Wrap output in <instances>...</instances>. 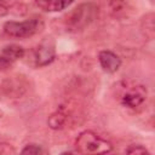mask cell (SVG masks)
I'll return each mask as SVG.
<instances>
[{
    "instance_id": "cell-1",
    "label": "cell",
    "mask_w": 155,
    "mask_h": 155,
    "mask_svg": "<svg viewBox=\"0 0 155 155\" xmlns=\"http://www.w3.org/2000/svg\"><path fill=\"white\" fill-rule=\"evenodd\" d=\"M75 147L81 155H107L113 150V145L109 140L91 130L82 131L78 136Z\"/></svg>"
},
{
    "instance_id": "cell-2",
    "label": "cell",
    "mask_w": 155,
    "mask_h": 155,
    "mask_svg": "<svg viewBox=\"0 0 155 155\" xmlns=\"http://www.w3.org/2000/svg\"><path fill=\"white\" fill-rule=\"evenodd\" d=\"M98 16V6L94 2L79 4L65 17V25L69 30L78 31L90 25Z\"/></svg>"
},
{
    "instance_id": "cell-3",
    "label": "cell",
    "mask_w": 155,
    "mask_h": 155,
    "mask_svg": "<svg viewBox=\"0 0 155 155\" xmlns=\"http://www.w3.org/2000/svg\"><path fill=\"white\" fill-rule=\"evenodd\" d=\"M44 28V21L39 17H33L27 21L16 22L8 21L4 24V33L10 38L24 39L33 36L41 31Z\"/></svg>"
},
{
    "instance_id": "cell-4",
    "label": "cell",
    "mask_w": 155,
    "mask_h": 155,
    "mask_svg": "<svg viewBox=\"0 0 155 155\" xmlns=\"http://www.w3.org/2000/svg\"><path fill=\"white\" fill-rule=\"evenodd\" d=\"M147 88L140 84H126L120 93V103L127 109L136 110L142 107L147 99Z\"/></svg>"
},
{
    "instance_id": "cell-5",
    "label": "cell",
    "mask_w": 155,
    "mask_h": 155,
    "mask_svg": "<svg viewBox=\"0 0 155 155\" xmlns=\"http://www.w3.org/2000/svg\"><path fill=\"white\" fill-rule=\"evenodd\" d=\"M24 48L17 44H10L2 47L0 51V71H6L12 65L23 58L24 56Z\"/></svg>"
},
{
    "instance_id": "cell-6",
    "label": "cell",
    "mask_w": 155,
    "mask_h": 155,
    "mask_svg": "<svg viewBox=\"0 0 155 155\" xmlns=\"http://www.w3.org/2000/svg\"><path fill=\"white\" fill-rule=\"evenodd\" d=\"M56 57V48L52 40H44L34 50V62L36 67H46L53 62Z\"/></svg>"
},
{
    "instance_id": "cell-7",
    "label": "cell",
    "mask_w": 155,
    "mask_h": 155,
    "mask_svg": "<svg viewBox=\"0 0 155 155\" xmlns=\"http://www.w3.org/2000/svg\"><path fill=\"white\" fill-rule=\"evenodd\" d=\"M2 93L8 98H19L27 91V84L23 76L16 75L6 79L1 85Z\"/></svg>"
},
{
    "instance_id": "cell-8",
    "label": "cell",
    "mask_w": 155,
    "mask_h": 155,
    "mask_svg": "<svg viewBox=\"0 0 155 155\" xmlns=\"http://www.w3.org/2000/svg\"><path fill=\"white\" fill-rule=\"evenodd\" d=\"M98 62L102 69L107 73H115L121 65V58L110 50H103L98 53Z\"/></svg>"
},
{
    "instance_id": "cell-9",
    "label": "cell",
    "mask_w": 155,
    "mask_h": 155,
    "mask_svg": "<svg viewBox=\"0 0 155 155\" xmlns=\"http://www.w3.org/2000/svg\"><path fill=\"white\" fill-rule=\"evenodd\" d=\"M71 1H61V0H48V1H35L34 5L46 12H58L69 7Z\"/></svg>"
},
{
    "instance_id": "cell-10",
    "label": "cell",
    "mask_w": 155,
    "mask_h": 155,
    "mask_svg": "<svg viewBox=\"0 0 155 155\" xmlns=\"http://www.w3.org/2000/svg\"><path fill=\"white\" fill-rule=\"evenodd\" d=\"M67 120H68L67 113H64L62 109H59V110L53 111V113L48 116L47 125H48V127L52 128V130H61V128H63V127L65 126Z\"/></svg>"
},
{
    "instance_id": "cell-11",
    "label": "cell",
    "mask_w": 155,
    "mask_h": 155,
    "mask_svg": "<svg viewBox=\"0 0 155 155\" xmlns=\"http://www.w3.org/2000/svg\"><path fill=\"white\" fill-rule=\"evenodd\" d=\"M19 155H50V151L46 147L36 143H30L23 147Z\"/></svg>"
},
{
    "instance_id": "cell-12",
    "label": "cell",
    "mask_w": 155,
    "mask_h": 155,
    "mask_svg": "<svg viewBox=\"0 0 155 155\" xmlns=\"http://www.w3.org/2000/svg\"><path fill=\"white\" fill-rule=\"evenodd\" d=\"M142 30L144 31V35L148 39L154 38V31H155V24H154V13L147 15L143 21H142Z\"/></svg>"
},
{
    "instance_id": "cell-13",
    "label": "cell",
    "mask_w": 155,
    "mask_h": 155,
    "mask_svg": "<svg viewBox=\"0 0 155 155\" xmlns=\"http://www.w3.org/2000/svg\"><path fill=\"white\" fill-rule=\"evenodd\" d=\"M125 155H150L149 150L147 148H144L143 145H138V144H133V145H130L126 151H125Z\"/></svg>"
},
{
    "instance_id": "cell-14",
    "label": "cell",
    "mask_w": 155,
    "mask_h": 155,
    "mask_svg": "<svg viewBox=\"0 0 155 155\" xmlns=\"http://www.w3.org/2000/svg\"><path fill=\"white\" fill-rule=\"evenodd\" d=\"M8 12H12L15 15H24L27 12V6L21 2H12L8 6Z\"/></svg>"
},
{
    "instance_id": "cell-15",
    "label": "cell",
    "mask_w": 155,
    "mask_h": 155,
    "mask_svg": "<svg viewBox=\"0 0 155 155\" xmlns=\"http://www.w3.org/2000/svg\"><path fill=\"white\" fill-rule=\"evenodd\" d=\"M13 153V149L7 143H0V155H10Z\"/></svg>"
},
{
    "instance_id": "cell-16",
    "label": "cell",
    "mask_w": 155,
    "mask_h": 155,
    "mask_svg": "<svg viewBox=\"0 0 155 155\" xmlns=\"http://www.w3.org/2000/svg\"><path fill=\"white\" fill-rule=\"evenodd\" d=\"M8 13V6L5 4V2H1L0 1V17H4Z\"/></svg>"
},
{
    "instance_id": "cell-17",
    "label": "cell",
    "mask_w": 155,
    "mask_h": 155,
    "mask_svg": "<svg viewBox=\"0 0 155 155\" xmlns=\"http://www.w3.org/2000/svg\"><path fill=\"white\" fill-rule=\"evenodd\" d=\"M59 155H76V154L73 153V151H63V153H61Z\"/></svg>"
},
{
    "instance_id": "cell-18",
    "label": "cell",
    "mask_w": 155,
    "mask_h": 155,
    "mask_svg": "<svg viewBox=\"0 0 155 155\" xmlns=\"http://www.w3.org/2000/svg\"><path fill=\"white\" fill-rule=\"evenodd\" d=\"M1 116H2V111L0 110V119H1Z\"/></svg>"
}]
</instances>
